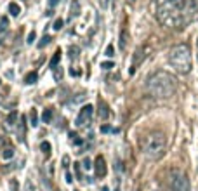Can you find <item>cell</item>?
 <instances>
[{"label":"cell","instance_id":"3","mask_svg":"<svg viewBox=\"0 0 198 191\" xmlns=\"http://www.w3.org/2000/svg\"><path fill=\"white\" fill-rule=\"evenodd\" d=\"M167 150V137L163 132H150L141 139V151L146 160H160Z\"/></svg>","mask_w":198,"mask_h":191},{"label":"cell","instance_id":"29","mask_svg":"<svg viewBox=\"0 0 198 191\" xmlns=\"http://www.w3.org/2000/svg\"><path fill=\"white\" fill-rule=\"evenodd\" d=\"M84 169L85 170H90V169H92V165H90V160H89V158H85V160H84Z\"/></svg>","mask_w":198,"mask_h":191},{"label":"cell","instance_id":"14","mask_svg":"<svg viewBox=\"0 0 198 191\" xmlns=\"http://www.w3.org/2000/svg\"><path fill=\"white\" fill-rule=\"evenodd\" d=\"M37 78H38V75H37L35 71H31V73H28V75L24 76V84H28V85L35 84V82H37Z\"/></svg>","mask_w":198,"mask_h":191},{"label":"cell","instance_id":"2","mask_svg":"<svg viewBox=\"0 0 198 191\" xmlns=\"http://www.w3.org/2000/svg\"><path fill=\"white\" fill-rule=\"evenodd\" d=\"M146 90L156 99H167L176 94L177 82L167 71H156L146 80Z\"/></svg>","mask_w":198,"mask_h":191},{"label":"cell","instance_id":"31","mask_svg":"<svg viewBox=\"0 0 198 191\" xmlns=\"http://www.w3.org/2000/svg\"><path fill=\"white\" fill-rule=\"evenodd\" d=\"M33 40H35V31H31L30 35H28V44H33Z\"/></svg>","mask_w":198,"mask_h":191},{"label":"cell","instance_id":"19","mask_svg":"<svg viewBox=\"0 0 198 191\" xmlns=\"http://www.w3.org/2000/svg\"><path fill=\"white\" fill-rule=\"evenodd\" d=\"M9 189H11V191H19V182H18V179H11V181H9Z\"/></svg>","mask_w":198,"mask_h":191},{"label":"cell","instance_id":"22","mask_svg":"<svg viewBox=\"0 0 198 191\" xmlns=\"http://www.w3.org/2000/svg\"><path fill=\"white\" fill-rule=\"evenodd\" d=\"M125 45H127V33L123 31V33H120V47L125 49Z\"/></svg>","mask_w":198,"mask_h":191},{"label":"cell","instance_id":"28","mask_svg":"<svg viewBox=\"0 0 198 191\" xmlns=\"http://www.w3.org/2000/svg\"><path fill=\"white\" fill-rule=\"evenodd\" d=\"M63 28V19H56V23H54V30H61Z\"/></svg>","mask_w":198,"mask_h":191},{"label":"cell","instance_id":"36","mask_svg":"<svg viewBox=\"0 0 198 191\" xmlns=\"http://www.w3.org/2000/svg\"><path fill=\"white\" fill-rule=\"evenodd\" d=\"M103 191H108V188H103Z\"/></svg>","mask_w":198,"mask_h":191},{"label":"cell","instance_id":"8","mask_svg":"<svg viewBox=\"0 0 198 191\" xmlns=\"http://www.w3.org/2000/svg\"><path fill=\"white\" fill-rule=\"evenodd\" d=\"M94 170H96V176H97V177H104V176H106V172H108V165H106V162H104V158H103V156H97V158H96Z\"/></svg>","mask_w":198,"mask_h":191},{"label":"cell","instance_id":"7","mask_svg":"<svg viewBox=\"0 0 198 191\" xmlns=\"http://www.w3.org/2000/svg\"><path fill=\"white\" fill-rule=\"evenodd\" d=\"M94 115V108L90 106V104H87V106H84L82 110H80V113L77 115V127H87L89 124H90V118H92Z\"/></svg>","mask_w":198,"mask_h":191},{"label":"cell","instance_id":"20","mask_svg":"<svg viewBox=\"0 0 198 191\" xmlns=\"http://www.w3.org/2000/svg\"><path fill=\"white\" fill-rule=\"evenodd\" d=\"M30 118H31V125L37 127L38 125V118H37V110H31L30 111Z\"/></svg>","mask_w":198,"mask_h":191},{"label":"cell","instance_id":"4","mask_svg":"<svg viewBox=\"0 0 198 191\" xmlns=\"http://www.w3.org/2000/svg\"><path fill=\"white\" fill-rule=\"evenodd\" d=\"M169 63H170V66L179 75H188L189 71H191V66H193L189 47L184 44H179L176 47H172L170 52H169Z\"/></svg>","mask_w":198,"mask_h":191},{"label":"cell","instance_id":"9","mask_svg":"<svg viewBox=\"0 0 198 191\" xmlns=\"http://www.w3.org/2000/svg\"><path fill=\"white\" fill-rule=\"evenodd\" d=\"M16 120H18V113L12 111V113L7 116V120H5V127H7V129H14V127H16Z\"/></svg>","mask_w":198,"mask_h":191},{"label":"cell","instance_id":"37","mask_svg":"<svg viewBox=\"0 0 198 191\" xmlns=\"http://www.w3.org/2000/svg\"><path fill=\"white\" fill-rule=\"evenodd\" d=\"M196 47H198V44H196Z\"/></svg>","mask_w":198,"mask_h":191},{"label":"cell","instance_id":"17","mask_svg":"<svg viewBox=\"0 0 198 191\" xmlns=\"http://www.w3.org/2000/svg\"><path fill=\"white\" fill-rule=\"evenodd\" d=\"M54 80L56 82H61L63 80V73H64V70H63L61 66H57V68H54Z\"/></svg>","mask_w":198,"mask_h":191},{"label":"cell","instance_id":"10","mask_svg":"<svg viewBox=\"0 0 198 191\" xmlns=\"http://www.w3.org/2000/svg\"><path fill=\"white\" fill-rule=\"evenodd\" d=\"M71 18H77L80 14V0H71V7H70Z\"/></svg>","mask_w":198,"mask_h":191},{"label":"cell","instance_id":"1","mask_svg":"<svg viewBox=\"0 0 198 191\" xmlns=\"http://www.w3.org/2000/svg\"><path fill=\"white\" fill-rule=\"evenodd\" d=\"M196 12V0H156V18L167 28L186 26Z\"/></svg>","mask_w":198,"mask_h":191},{"label":"cell","instance_id":"32","mask_svg":"<svg viewBox=\"0 0 198 191\" xmlns=\"http://www.w3.org/2000/svg\"><path fill=\"white\" fill-rule=\"evenodd\" d=\"M70 73H71V75H73V76H78V75H82V70H70Z\"/></svg>","mask_w":198,"mask_h":191},{"label":"cell","instance_id":"15","mask_svg":"<svg viewBox=\"0 0 198 191\" xmlns=\"http://www.w3.org/2000/svg\"><path fill=\"white\" fill-rule=\"evenodd\" d=\"M59 59H61V50H56V54H54V58L51 59V68H57L59 66Z\"/></svg>","mask_w":198,"mask_h":191},{"label":"cell","instance_id":"6","mask_svg":"<svg viewBox=\"0 0 198 191\" xmlns=\"http://www.w3.org/2000/svg\"><path fill=\"white\" fill-rule=\"evenodd\" d=\"M150 50H151L150 45H141V47L136 50V54H134V59H132V64H130V75H132V73H134V71H136L139 66H141V63L146 59V56L150 54Z\"/></svg>","mask_w":198,"mask_h":191},{"label":"cell","instance_id":"16","mask_svg":"<svg viewBox=\"0 0 198 191\" xmlns=\"http://www.w3.org/2000/svg\"><path fill=\"white\" fill-rule=\"evenodd\" d=\"M12 156H14V148H12V146L5 148V150L2 151V158H4V160H11Z\"/></svg>","mask_w":198,"mask_h":191},{"label":"cell","instance_id":"18","mask_svg":"<svg viewBox=\"0 0 198 191\" xmlns=\"http://www.w3.org/2000/svg\"><path fill=\"white\" fill-rule=\"evenodd\" d=\"M7 26H9V19L5 18V16H2L0 18V33H4L7 30Z\"/></svg>","mask_w":198,"mask_h":191},{"label":"cell","instance_id":"30","mask_svg":"<svg viewBox=\"0 0 198 191\" xmlns=\"http://www.w3.org/2000/svg\"><path fill=\"white\" fill-rule=\"evenodd\" d=\"M101 68H103V70H111V68H113V63H103V64H101Z\"/></svg>","mask_w":198,"mask_h":191},{"label":"cell","instance_id":"13","mask_svg":"<svg viewBox=\"0 0 198 191\" xmlns=\"http://www.w3.org/2000/svg\"><path fill=\"white\" fill-rule=\"evenodd\" d=\"M9 12H11V16H19V12H21V9H19V5L16 4V2H11L9 4Z\"/></svg>","mask_w":198,"mask_h":191},{"label":"cell","instance_id":"33","mask_svg":"<svg viewBox=\"0 0 198 191\" xmlns=\"http://www.w3.org/2000/svg\"><path fill=\"white\" fill-rule=\"evenodd\" d=\"M64 179H66V182H71V181H73V179H71V174H68V172L64 174Z\"/></svg>","mask_w":198,"mask_h":191},{"label":"cell","instance_id":"21","mask_svg":"<svg viewBox=\"0 0 198 191\" xmlns=\"http://www.w3.org/2000/svg\"><path fill=\"white\" fill-rule=\"evenodd\" d=\"M40 150L44 151L45 155H49V153H51V144H49L47 141H44V142H42V144H40Z\"/></svg>","mask_w":198,"mask_h":191},{"label":"cell","instance_id":"34","mask_svg":"<svg viewBox=\"0 0 198 191\" xmlns=\"http://www.w3.org/2000/svg\"><path fill=\"white\" fill-rule=\"evenodd\" d=\"M57 2H59V0H49V5H52V7H54V5L57 4Z\"/></svg>","mask_w":198,"mask_h":191},{"label":"cell","instance_id":"27","mask_svg":"<svg viewBox=\"0 0 198 191\" xmlns=\"http://www.w3.org/2000/svg\"><path fill=\"white\" fill-rule=\"evenodd\" d=\"M63 165H64V169H68V167H70V156H68V155L63 156Z\"/></svg>","mask_w":198,"mask_h":191},{"label":"cell","instance_id":"26","mask_svg":"<svg viewBox=\"0 0 198 191\" xmlns=\"http://www.w3.org/2000/svg\"><path fill=\"white\" fill-rule=\"evenodd\" d=\"M77 54H78V49H77V47H71V49H70V58H71V59H75V58H77Z\"/></svg>","mask_w":198,"mask_h":191},{"label":"cell","instance_id":"35","mask_svg":"<svg viewBox=\"0 0 198 191\" xmlns=\"http://www.w3.org/2000/svg\"><path fill=\"white\" fill-rule=\"evenodd\" d=\"M101 130H103V132H108V130H110V127H106V125H103V127H101Z\"/></svg>","mask_w":198,"mask_h":191},{"label":"cell","instance_id":"24","mask_svg":"<svg viewBox=\"0 0 198 191\" xmlns=\"http://www.w3.org/2000/svg\"><path fill=\"white\" fill-rule=\"evenodd\" d=\"M104 54H106V58H113V45H108Z\"/></svg>","mask_w":198,"mask_h":191},{"label":"cell","instance_id":"5","mask_svg":"<svg viewBox=\"0 0 198 191\" xmlns=\"http://www.w3.org/2000/svg\"><path fill=\"white\" fill-rule=\"evenodd\" d=\"M169 186L172 191H189V179L183 170L172 169L169 174Z\"/></svg>","mask_w":198,"mask_h":191},{"label":"cell","instance_id":"25","mask_svg":"<svg viewBox=\"0 0 198 191\" xmlns=\"http://www.w3.org/2000/svg\"><path fill=\"white\" fill-rule=\"evenodd\" d=\"M24 191H35V186H33V182L31 181H26V184H24Z\"/></svg>","mask_w":198,"mask_h":191},{"label":"cell","instance_id":"11","mask_svg":"<svg viewBox=\"0 0 198 191\" xmlns=\"http://www.w3.org/2000/svg\"><path fill=\"white\" fill-rule=\"evenodd\" d=\"M52 116H54L52 110H51V108H45V110H44V113H42V120H44V124H51V120H52Z\"/></svg>","mask_w":198,"mask_h":191},{"label":"cell","instance_id":"23","mask_svg":"<svg viewBox=\"0 0 198 191\" xmlns=\"http://www.w3.org/2000/svg\"><path fill=\"white\" fill-rule=\"evenodd\" d=\"M49 42H51V37H47V35H45L44 38H42V40L38 42V47H40V49H44V47L49 44Z\"/></svg>","mask_w":198,"mask_h":191},{"label":"cell","instance_id":"12","mask_svg":"<svg viewBox=\"0 0 198 191\" xmlns=\"http://www.w3.org/2000/svg\"><path fill=\"white\" fill-rule=\"evenodd\" d=\"M99 116H101L103 120H106V118L110 116V108L106 106L104 102H101V104H99Z\"/></svg>","mask_w":198,"mask_h":191}]
</instances>
